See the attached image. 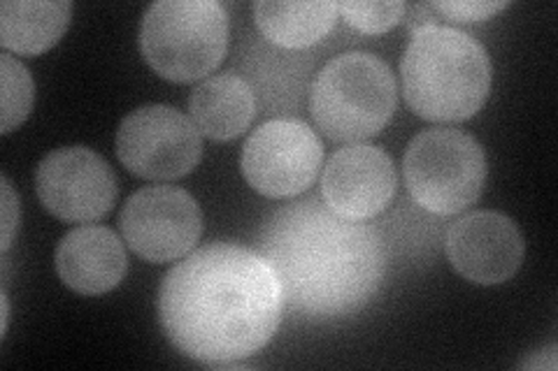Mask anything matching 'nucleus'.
<instances>
[{"label": "nucleus", "instance_id": "obj_21", "mask_svg": "<svg viewBox=\"0 0 558 371\" xmlns=\"http://www.w3.org/2000/svg\"><path fill=\"white\" fill-rule=\"evenodd\" d=\"M3 332H8V316H10V307H8V297H3Z\"/></svg>", "mask_w": 558, "mask_h": 371}, {"label": "nucleus", "instance_id": "obj_5", "mask_svg": "<svg viewBox=\"0 0 558 371\" xmlns=\"http://www.w3.org/2000/svg\"><path fill=\"white\" fill-rule=\"evenodd\" d=\"M140 49L154 73L196 82L226 57L229 14L215 0H159L145 12Z\"/></svg>", "mask_w": 558, "mask_h": 371}, {"label": "nucleus", "instance_id": "obj_4", "mask_svg": "<svg viewBox=\"0 0 558 371\" xmlns=\"http://www.w3.org/2000/svg\"><path fill=\"white\" fill-rule=\"evenodd\" d=\"M396 110V77L373 54H342L314 82L310 112L317 128L336 143H361L387 126Z\"/></svg>", "mask_w": 558, "mask_h": 371}, {"label": "nucleus", "instance_id": "obj_19", "mask_svg": "<svg viewBox=\"0 0 558 371\" xmlns=\"http://www.w3.org/2000/svg\"><path fill=\"white\" fill-rule=\"evenodd\" d=\"M508 5L510 3H505V0H498V3H492V0H440V3H430V10L453 22H480Z\"/></svg>", "mask_w": 558, "mask_h": 371}, {"label": "nucleus", "instance_id": "obj_12", "mask_svg": "<svg viewBox=\"0 0 558 371\" xmlns=\"http://www.w3.org/2000/svg\"><path fill=\"white\" fill-rule=\"evenodd\" d=\"M398 186L391 156L379 147L349 145L328 158L322 176L324 202L336 214L368 221L387 209Z\"/></svg>", "mask_w": 558, "mask_h": 371}, {"label": "nucleus", "instance_id": "obj_17", "mask_svg": "<svg viewBox=\"0 0 558 371\" xmlns=\"http://www.w3.org/2000/svg\"><path fill=\"white\" fill-rule=\"evenodd\" d=\"M0 84H3V96H0L3 98V126H0V133L8 135L20 128L31 114L35 86L26 65L16 61L10 51L0 57Z\"/></svg>", "mask_w": 558, "mask_h": 371}, {"label": "nucleus", "instance_id": "obj_10", "mask_svg": "<svg viewBox=\"0 0 558 371\" xmlns=\"http://www.w3.org/2000/svg\"><path fill=\"white\" fill-rule=\"evenodd\" d=\"M35 190L49 214L68 223H94L112 211L117 180L112 168L89 147H63L43 158Z\"/></svg>", "mask_w": 558, "mask_h": 371}, {"label": "nucleus", "instance_id": "obj_7", "mask_svg": "<svg viewBox=\"0 0 558 371\" xmlns=\"http://www.w3.org/2000/svg\"><path fill=\"white\" fill-rule=\"evenodd\" d=\"M117 156L143 180L172 182L198 168L203 139L184 112L168 104H147L121 121Z\"/></svg>", "mask_w": 558, "mask_h": 371}, {"label": "nucleus", "instance_id": "obj_6", "mask_svg": "<svg viewBox=\"0 0 558 371\" xmlns=\"http://www.w3.org/2000/svg\"><path fill=\"white\" fill-rule=\"evenodd\" d=\"M403 170L416 205L451 217L482 196L486 156L473 135L459 128H430L410 143Z\"/></svg>", "mask_w": 558, "mask_h": 371}, {"label": "nucleus", "instance_id": "obj_16", "mask_svg": "<svg viewBox=\"0 0 558 371\" xmlns=\"http://www.w3.org/2000/svg\"><path fill=\"white\" fill-rule=\"evenodd\" d=\"M256 26L272 45L303 49L326 38L333 28L336 3H287V0H260L254 5Z\"/></svg>", "mask_w": 558, "mask_h": 371}, {"label": "nucleus", "instance_id": "obj_18", "mask_svg": "<svg viewBox=\"0 0 558 371\" xmlns=\"http://www.w3.org/2000/svg\"><path fill=\"white\" fill-rule=\"evenodd\" d=\"M405 3H340L338 12L342 20L363 33H387L405 14Z\"/></svg>", "mask_w": 558, "mask_h": 371}, {"label": "nucleus", "instance_id": "obj_15", "mask_svg": "<svg viewBox=\"0 0 558 371\" xmlns=\"http://www.w3.org/2000/svg\"><path fill=\"white\" fill-rule=\"evenodd\" d=\"M70 3H33V0H5L0 5V42L5 51L22 57H38L54 47L70 24Z\"/></svg>", "mask_w": 558, "mask_h": 371}, {"label": "nucleus", "instance_id": "obj_20", "mask_svg": "<svg viewBox=\"0 0 558 371\" xmlns=\"http://www.w3.org/2000/svg\"><path fill=\"white\" fill-rule=\"evenodd\" d=\"M16 225H20V200H16L10 182L3 176V251L10 249Z\"/></svg>", "mask_w": 558, "mask_h": 371}, {"label": "nucleus", "instance_id": "obj_9", "mask_svg": "<svg viewBox=\"0 0 558 371\" xmlns=\"http://www.w3.org/2000/svg\"><path fill=\"white\" fill-rule=\"evenodd\" d=\"M121 233L131 251L149 262L184 258L203 233L198 202L178 186H147L121 209Z\"/></svg>", "mask_w": 558, "mask_h": 371}, {"label": "nucleus", "instance_id": "obj_3", "mask_svg": "<svg viewBox=\"0 0 558 371\" xmlns=\"http://www.w3.org/2000/svg\"><path fill=\"white\" fill-rule=\"evenodd\" d=\"M400 75L416 116L453 123L484 108L494 70L488 51L473 35L435 24L412 33Z\"/></svg>", "mask_w": 558, "mask_h": 371}, {"label": "nucleus", "instance_id": "obj_11", "mask_svg": "<svg viewBox=\"0 0 558 371\" xmlns=\"http://www.w3.org/2000/svg\"><path fill=\"white\" fill-rule=\"evenodd\" d=\"M447 256L453 270L473 284H502L521 268V230L500 211H473L449 227Z\"/></svg>", "mask_w": 558, "mask_h": 371}, {"label": "nucleus", "instance_id": "obj_8", "mask_svg": "<svg viewBox=\"0 0 558 371\" xmlns=\"http://www.w3.org/2000/svg\"><path fill=\"white\" fill-rule=\"evenodd\" d=\"M324 147L305 121L275 119L244 143L240 168L247 184L266 198H295L319 176Z\"/></svg>", "mask_w": 558, "mask_h": 371}, {"label": "nucleus", "instance_id": "obj_1", "mask_svg": "<svg viewBox=\"0 0 558 371\" xmlns=\"http://www.w3.org/2000/svg\"><path fill=\"white\" fill-rule=\"evenodd\" d=\"M284 297L264 256L238 244H209L166 274L159 318L184 356L229 367L252 358L279 327Z\"/></svg>", "mask_w": 558, "mask_h": 371}, {"label": "nucleus", "instance_id": "obj_13", "mask_svg": "<svg viewBox=\"0 0 558 371\" xmlns=\"http://www.w3.org/2000/svg\"><path fill=\"white\" fill-rule=\"evenodd\" d=\"M126 251L110 227L84 225L68 233L57 249V272L80 295L110 293L126 276Z\"/></svg>", "mask_w": 558, "mask_h": 371}, {"label": "nucleus", "instance_id": "obj_14", "mask_svg": "<svg viewBox=\"0 0 558 371\" xmlns=\"http://www.w3.org/2000/svg\"><path fill=\"white\" fill-rule=\"evenodd\" d=\"M189 112L201 135L215 139V143H229L250 128L256 100L247 82L233 73H226L209 77L194 88Z\"/></svg>", "mask_w": 558, "mask_h": 371}, {"label": "nucleus", "instance_id": "obj_2", "mask_svg": "<svg viewBox=\"0 0 558 371\" xmlns=\"http://www.w3.org/2000/svg\"><path fill=\"white\" fill-rule=\"evenodd\" d=\"M258 253L279 281L284 307L312 321L361 311L387 268L377 230L336 214L317 196L279 209Z\"/></svg>", "mask_w": 558, "mask_h": 371}]
</instances>
